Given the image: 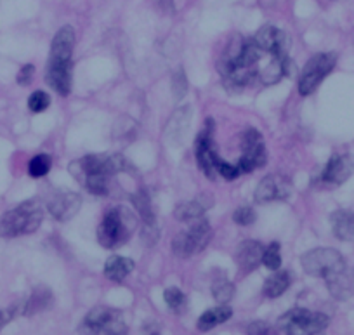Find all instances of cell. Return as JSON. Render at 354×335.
<instances>
[{"instance_id": "cell-1", "label": "cell", "mask_w": 354, "mask_h": 335, "mask_svg": "<svg viewBox=\"0 0 354 335\" xmlns=\"http://www.w3.org/2000/svg\"><path fill=\"white\" fill-rule=\"evenodd\" d=\"M44 221V208L37 200H28L0 219V235L8 238L35 233Z\"/></svg>"}, {"instance_id": "cell-2", "label": "cell", "mask_w": 354, "mask_h": 335, "mask_svg": "<svg viewBox=\"0 0 354 335\" xmlns=\"http://www.w3.org/2000/svg\"><path fill=\"white\" fill-rule=\"evenodd\" d=\"M134 228L136 219L127 208H110L97 228V240L103 247L117 248L127 244V240L134 233Z\"/></svg>"}, {"instance_id": "cell-3", "label": "cell", "mask_w": 354, "mask_h": 335, "mask_svg": "<svg viewBox=\"0 0 354 335\" xmlns=\"http://www.w3.org/2000/svg\"><path fill=\"white\" fill-rule=\"evenodd\" d=\"M129 167L127 160L122 155H85L70 165V172L78 183H84L87 177H111L118 172H124Z\"/></svg>"}, {"instance_id": "cell-4", "label": "cell", "mask_w": 354, "mask_h": 335, "mask_svg": "<svg viewBox=\"0 0 354 335\" xmlns=\"http://www.w3.org/2000/svg\"><path fill=\"white\" fill-rule=\"evenodd\" d=\"M328 323L326 314L294 307L278 320V328L285 335H323Z\"/></svg>"}, {"instance_id": "cell-5", "label": "cell", "mask_w": 354, "mask_h": 335, "mask_svg": "<svg viewBox=\"0 0 354 335\" xmlns=\"http://www.w3.org/2000/svg\"><path fill=\"white\" fill-rule=\"evenodd\" d=\"M302 268L308 275L316 276V278H328V276L335 275V273L342 271L346 268V261H344L342 254L335 248H313V251L306 252L301 259Z\"/></svg>"}, {"instance_id": "cell-6", "label": "cell", "mask_w": 354, "mask_h": 335, "mask_svg": "<svg viewBox=\"0 0 354 335\" xmlns=\"http://www.w3.org/2000/svg\"><path fill=\"white\" fill-rule=\"evenodd\" d=\"M335 64L337 56L333 53H322L313 56L299 77V92L302 96L313 94L319 87V84L328 77L330 71L335 68Z\"/></svg>"}, {"instance_id": "cell-7", "label": "cell", "mask_w": 354, "mask_h": 335, "mask_svg": "<svg viewBox=\"0 0 354 335\" xmlns=\"http://www.w3.org/2000/svg\"><path fill=\"white\" fill-rule=\"evenodd\" d=\"M240 141L241 156L240 162H238L240 172L250 174L255 169H259V167H264L266 162H268V153H266L264 139H262L261 132L252 127L245 129Z\"/></svg>"}, {"instance_id": "cell-8", "label": "cell", "mask_w": 354, "mask_h": 335, "mask_svg": "<svg viewBox=\"0 0 354 335\" xmlns=\"http://www.w3.org/2000/svg\"><path fill=\"white\" fill-rule=\"evenodd\" d=\"M254 42L257 44L259 49L262 53L271 54L278 60H287L288 49H290V37L283 32V30L277 28V26L266 25L255 33Z\"/></svg>"}, {"instance_id": "cell-9", "label": "cell", "mask_w": 354, "mask_h": 335, "mask_svg": "<svg viewBox=\"0 0 354 335\" xmlns=\"http://www.w3.org/2000/svg\"><path fill=\"white\" fill-rule=\"evenodd\" d=\"M212 131V120H209L207 122L205 131H202V134L196 139V162H198L200 170H202L209 179H216V177L219 176V174H217L219 155H217L216 148H214Z\"/></svg>"}, {"instance_id": "cell-10", "label": "cell", "mask_w": 354, "mask_h": 335, "mask_svg": "<svg viewBox=\"0 0 354 335\" xmlns=\"http://www.w3.org/2000/svg\"><path fill=\"white\" fill-rule=\"evenodd\" d=\"M292 194V183L280 174L266 176L255 188L254 198L257 203H270L274 200H287Z\"/></svg>"}, {"instance_id": "cell-11", "label": "cell", "mask_w": 354, "mask_h": 335, "mask_svg": "<svg viewBox=\"0 0 354 335\" xmlns=\"http://www.w3.org/2000/svg\"><path fill=\"white\" fill-rule=\"evenodd\" d=\"M75 47V32L71 26H63L50 44L49 64L54 68H70Z\"/></svg>"}, {"instance_id": "cell-12", "label": "cell", "mask_w": 354, "mask_h": 335, "mask_svg": "<svg viewBox=\"0 0 354 335\" xmlns=\"http://www.w3.org/2000/svg\"><path fill=\"white\" fill-rule=\"evenodd\" d=\"M353 170L354 162L351 155H333L330 156L322 176L318 177V183L325 184V186H340L349 179Z\"/></svg>"}, {"instance_id": "cell-13", "label": "cell", "mask_w": 354, "mask_h": 335, "mask_svg": "<svg viewBox=\"0 0 354 335\" xmlns=\"http://www.w3.org/2000/svg\"><path fill=\"white\" fill-rule=\"evenodd\" d=\"M82 198L78 197L77 193H71V191H66V193H57L53 200L47 205V210L50 212L56 221H70L78 210H80Z\"/></svg>"}, {"instance_id": "cell-14", "label": "cell", "mask_w": 354, "mask_h": 335, "mask_svg": "<svg viewBox=\"0 0 354 335\" xmlns=\"http://www.w3.org/2000/svg\"><path fill=\"white\" fill-rule=\"evenodd\" d=\"M189 122H192V108L189 106H183L172 115L165 129V139L170 146L181 145L183 139L188 134Z\"/></svg>"}, {"instance_id": "cell-15", "label": "cell", "mask_w": 354, "mask_h": 335, "mask_svg": "<svg viewBox=\"0 0 354 335\" xmlns=\"http://www.w3.org/2000/svg\"><path fill=\"white\" fill-rule=\"evenodd\" d=\"M115 316H117V313L113 309H110V307H94V309H91L85 314L84 321L78 327V332L82 335H100Z\"/></svg>"}, {"instance_id": "cell-16", "label": "cell", "mask_w": 354, "mask_h": 335, "mask_svg": "<svg viewBox=\"0 0 354 335\" xmlns=\"http://www.w3.org/2000/svg\"><path fill=\"white\" fill-rule=\"evenodd\" d=\"M262 254H264V247L255 240H245L243 244L238 245L236 262L241 271H254L262 262Z\"/></svg>"}, {"instance_id": "cell-17", "label": "cell", "mask_w": 354, "mask_h": 335, "mask_svg": "<svg viewBox=\"0 0 354 335\" xmlns=\"http://www.w3.org/2000/svg\"><path fill=\"white\" fill-rule=\"evenodd\" d=\"M325 282L330 293H332L337 300H346L354 293V271L351 268H347V266L342 271L328 276Z\"/></svg>"}, {"instance_id": "cell-18", "label": "cell", "mask_w": 354, "mask_h": 335, "mask_svg": "<svg viewBox=\"0 0 354 335\" xmlns=\"http://www.w3.org/2000/svg\"><path fill=\"white\" fill-rule=\"evenodd\" d=\"M330 224H332L333 235H335L339 240H354V212L335 210L330 215Z\"/></svg>"}, {"instance_id": "cell-19", "label": "cell", "mask_w": 354, "mask_h": 335, "mask_svg": "<svg viewBox=\"0 0 354 335\" xmlns=\"http://www.w3.org/2000/svg\"><path fill=\"white\" fill-rule=\"evenodd\" d=\"M54 296L47 287H37L32 292L30 299L26 302H23V314L25 316H32V314L40 313V311H46L53 306Z\"/></svg>"}, {"instance_id": "cell-20", "label": "cell", "mask_w": 354, "mask_h": 335, "mask_svg": "<svg viewBox=\"0 0 354 335\" xmlns=\"http://www.w3.org/2000/svg\"><path fill=\"white\" fill-rule=\"evenodd\" d=\"M134 269V261L129 257H122V255H111L104 264V275L110 278L111 282H122L127 278Z\"/></svg>"}, {"instance_id": "cell-21", "label": "cell", "mask_w": 354, "mask_h": 335, "mask_svg": "<svg viewBox=\"0 0 354 335\" xmlns=\"http://www.w3.org/2000/svg\"><path fill=\"white\" fill-rule=\"evenodd\" d=\"M203 198L205 197H200L193 201H185V203L177 205L174 208L176 219H179L181 222H193L196 219H202L207 208L210 207V203H203Z\"/></svg>"}, {"instance_id": "cell-22", "label": "cell", "mask_w": 354, "mask_h": 335, "mask_svg": "<svg viewBox=\"0 0 354 335\" xmlns=\"http://www.w3.org/2000/svg\"><path fill=\"white\" fill-rule=\"evenodd\" d=\"M231 316H233V309H231L230 306H226V304H221V306L214 307V309L205 311V313L198 318V330H212L214 327L224 323V321L230 320Z\"/></svg>"}, {"instance_id": "cell-23", "label": "cell", "mask_w": 354, "mask_h": 335, "mask_svg": "<svg viewBox=\"0 0 354 335\" xmlns=\"http://www.w3.org/2000/svg\"><path fill=\"white\" fill-rule=\"evenodd\" d=\"M172 252L177 255V257H189V255H195L198 254V252H202V248H200V245L196 244L193 235L186 230L183 231V233L174 237Z\"/></svg>"}, {"instance_id": "cell-24", "label": "cell", "mask_w": 354, "mask_h": 335, "mask_svg": "<svg viewBox=\"0 0 354 335\" xmlns=\"http://www.w3.org/2000/svg\"><path fill=\"white\" fill-rule=\"evenodd\" d=\"M292 278L287 271H277L273 276L266 280L264 283V296L270 299H277V297L283 296L290 287Z\"/></svg>"}, {"instance_id": "cell-25", "label": "cell", "mask_w": 354, "mask_h": 335, "mask_svg": "<svg viewBox=\"0 0 354 335\" xmlns=\"http://www.w3.org/2000/svg\"><path fill=\"white\" fill-rule=\"evenodd\" d=\"M132 205H134L136 212L141 217L142 224H155V214H153L151 201H149L148 193L145 190L138 191V193L132 194Z\"/></svg>"}, {"instance_id": "cell-26", "label": "cell", "mask_w": 354, "mask_h": 335, "mask_svg": "<svg viewBox=\"0 0 354 335\" xmlns=\"http://www.w3.org/2000/svg\"><path fill=\"white\" fill-rule=\"evenodd\" d=\"M50 165H53V159L46 153L35 155L28 163V174L32 177H44L49 174Z\"/></svg>"}, {"instance_id": "cell-27", "label": "cell", "mask_w": 354, "mask_h": 335, "mask_svg": "<svg viewBox=\"0 0 354 335\" xmlns=\"http://www.w3.org/2000/svg\"><path fill=\"white\" fill-rule=\"evenodd\" d=\"M262 264L271 271H278L281 266V254H280V244H270L264 248L262 254Z\"/></svg>"}, {"instance_id": "cell-28", "label": "cell", "mask_w": 354, "mask_h": 335, "mask_svg": "<svg viewBox=\"0 0 354 335\" xmlns=\"http://www.w3.org/2000/svg\"><path fill=\"white\" fill-rule=\"evenodd\" d=\"M212 293H214V299H216L217 302L227 304L234 296V285L227 282V280H219V282L214 283Z\"/></svg>"}, {"instance_id": "cell-29", "label": "cell", "mask_w": 354, "mask_h": 335, "mask_svg": "<svg viewBox=\"0 0 354 335\" xmlns=\"http://www.w3.org/2000/svg\"><path fill=\"white\" fill-rule=\"evenodd\" d=\"M50 105V98L47 92L44 91H35L32 96L28 98V108L32 114H42L49 108Z\"/></svg>"}, {"instance_id": "cell-30", "label": "cell", "mask_w": 354, "mask_h": 335, "mask_svg": "<svg viewBox=\"0 0 354 335\" xmlns=\"http://www.w3.org/2000/svg\"><path fill=\"white\" fill-rule=\"evenodd\" d=\"M163 299H165L167 306L174 311L183 309L186 304V296L183 293V290L176 289V287H172V289H167L165 292H163Z\"/></svg>"}, {"instance_id": "cell-31", "label": "cell", "mask_w": 354, "mask_h": 335, "mask_svg": "<svg viewBox=\"0 0 354 335\" xmlns=\"http://www.w3.org/2000/svg\"><path fill=\"white\" fill-rule=\"evenodd\" d=\"M188 92V80L183 70H177L172 77V94L176 99H183Z\"/></svg>"}, {"instance_id": "cell-32", "label": "cell", "mask_w": 354, "mask_h": 335, "mask_svg": "<svg viewBox=\"0 0 354 335\" xmlns=\"http://www.w3.org/2000/svg\"><path fill=\"white\" fill-rule=\"evenodd\" d=\"M233 221L240 226H252L255 222V212L252 207H240L233 214Z\"/></svg>"}, {"instance_id": "cell-33", "label": "cell", "mask_w": 354, "mask_h": 335, "mask_svg": "<svg viewBox=\"0 0 354 335\" xmlns=\"http://www.w3.org/2000/svg\"><path fill=\"white\" fill-rule=\"evenodd\" d=\"M217 174L223 176L226 181H234L241 172L238 169V165H233V163H227L219 159V162H217Z\"/></svg>"}, {"instance_id": "cell-34", "label": "cell", "mask_w": 354, "mask_h": 335, "mask_svg": "<svg viewBox=\"0 0 354 335\" xmlns=\"http://www.w3.org/2000/svg\"><path fill=\"white\" fill-rule=\"evenodd\" d=\"M18 314H23V304H19V306L15 304V306L9 307V309H0V330H2L9 321L15 320Z\"/></svg>"}, {"instance_id": "cell-35", "label": "cell", "mask_w": 354, "mask_h": 335, "mask_svg": "<svg viewBox=\"0 0 354 335\" xmlns=\"http://www.w3.org/2000/svg\"><path fill=\"white\" fill-rule=\"evenodd\" d=\"M248 335H274V328L268 325L266 321H254L248 325Z\"/></svg>"}, {"instance_id": "cell-36", "label": "cell", "mask_w": 354, "mask_h": 335, "mask_svg": "<svg viewBox=\"0 0 354 335\" xmlns=\"http://www.w3.org/2000/svg\"><path fill=\"white\" fill-rule=\"evenodd\" d=\"M33 73H35V68H33V64H25V66L19 70L18 77H16V82H18L19 85H30L33 80Z\"/></svg>"}, {"instance_id": "cell-37", "label": "cell", "mask_w": 354, "mask_h": 335, "mask_svg": "<svg viewBox=\"0 0 354 335\" xmlns=\"http://www.w3.org/2000/svg\"><path fill=\"white\" fill-rule=\"evenodd\" d=\"M160 2H162L163 9H172V0H160Z\"/></svg>"}, {"instance_id": "cell-38", "label": "cell", "mask_w": 354, "mask_h": 335, "mask_svg": "<svg viewBox=\"0 0 354 335\" xmlns=\"http://www.w3.org/2000/svg\"><path fill=\"white\" fill-rule=\"evenodd\" d=\"M330 2H332V0H330Z\"/></svg>"}]
</instances>
